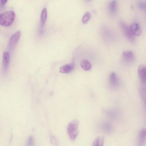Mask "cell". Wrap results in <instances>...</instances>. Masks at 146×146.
Returning a JSON list of instances; mask_svg holds the SVG:
<instances>
[{
	"instance_id": "1",
	"label": "cell",
	"mask_w": 146,
	"mask_h": 146,
	"mask_svg": "<svg viewBox=\"0 0 146 146\" xmlns=\"http://www.w3.org/2000/svg\"><path fill=\"white\" fill-rule=\"evenodd\" d=\"M78 125L79 121L77 119L71 121L67 125V133L70 139L72 141L75 140L78 135Z\"/></svg>"
},
{
	"instance_id": "2",
	"label": "cell",
	"mask_w": 146,
	"mask_h": 146,
	"mask_svg": "<svg viewBox=\"0 0 146 146\" xmlns=\"http://www.w3.org/2000/svg\"><path fill=\"white\" fill-rule=\"evenodd\" d=\"M15 18V13L12 11H9L0 14V25L5 26L11 25Z\"/></svg>"
},
{
	"instance_id": "3",
	"label": "cell",
	"mask_w": 146,
	"mask_h": 146,
	"mask_svg": "<svg viewBox=\"0 0 146 146\" xmlns=\"http://www.w3.org/2000/svg\"><path fill=\"white\" fill-rule=\"evenodd\" d=\"M120 25L126 38L131 43H135V38L131 33L129 27L125 23L120 21Z\"/></svg>"
},
{
	"instance_id": "4",
	"label": "cell",
	"mask_w": 146,
	"mask_h": 146,
	"mask_svg": "<svg viewBox=\"0 0 146 146\" xmlns=\"http://www.w3.org/2000/svg\"><path fill=\"white\" fill-rule=\"evenodd\" d=\"M138 72L142 84L145 86L146 81V69L143 64L139 65L138 68Z\"/></svg>"
},
{
	"instance_id": "5",
	"label": "cell",
	"mask_w": 146,
	"mask_h": 146,
	"mask_svg": "<svg viewBox=\"0 0 146 146\" xmlns=\"http://www.w3.org/2000/svg\"><path fill=\"white\" fill-rule=\"evenodd\" d=\"M122 57L124 61L127 63L132 62L135 58L134 52L131 50L124 51L122 53Z\"/></svg>"
},
{
	"instance_id": "6",
	"label": "cell",
	"mask_w": 146,
	"mask_h": 146,
	"mask_svg": "<svg viewBox=\"0 0 146 146\" xmlns=\"http://www.w3.org/2000/svg\"><path fill=\"white\" fill-rule=\"evenodd\" d=\"M21 35V32L18 31L15 32L11 36L9 43V48L12 50L15 47Z\"/></svg>"
},
{
	"instance_id": "7",
	"label": "cell",
	"mask_w": 146,
	"mask_h": 146,
	"mask_svg": "<svg viewBox=\"0 0 146 146\" xmlns=\"http://www.w3.org/2000/svg\"><path fill=\"white\" fill-rule=\"evenodd\" d=\"M146 131L145 129H141L138 134V146H144L146 140Z\"/></svg>"
},
{
	"instance_id": "8",
	"label": "cell",
	"mask_w": 146,
	"mask_h": 146,
	"mask_svg": "<svg viewBox=\"0 0 146 146\" xmlns=\"http://www.w3.org/2000/svg\"><path fill=\"white\" fill-rule=\"evenodd\" d=\"M129 27L131 33L134 36H138L141 35V29L139 25L137 23H133Z\"/></svg>"
},
{
	"instance_id": "9",
	"label": "cell",
	"mask_w": 146,
	"mask_h": 146,
	"mask_svg": "<svg viewBox=\"0 0 146 146\" xmlns=\"http://www.w3.org/2000/svg\"><path fill=\"white\" fill-rule=\"evenodd\" d=\"M109 81L110 86L112 87L116 88L118 86L119 81L117 76L114 72H112L110 74Z\"/></svg>"
},
{
	"instance_id": "10",
	"label": "cell",
	"mask_w": 146,
	"mask_h": 146,
	"mask_svg": "<svg viewBox=\"0 0 146 146\" xmlns=\"http://www.w3.org/2000/svg\"><path fill=\"white\" fill-rule=\"evenodd\" d=\"M10 60V56L8 52H6L4 53L3 57V65L4 70H7Z\"/></svg>"
},
{
	"instance_id": "11",
	"label": "cell",
	"mask_w": 146,
	"mask_h": 146,
	"mask_svg": "<svg viewBox=\"0 0 146 146\" xmlns=\"http://www.w3.org/2000/svg\"><path fill=\"white\" fill-rule=\"evenodd\" d=\"M74 68L73 64H66L61 66L60 68V71L62 73H68L73 70Z\"/></svg>"
},
{
	"instance_id": "12",
	"label": "cell",
	"mask_w": 146,
	"mask_h": 146,
	"mask_svg": "<svg viewBox=\"0 0 146 146\" xmlns=\"http://www.w3.org/2000/svg\"><path fill=\"white\" fill-rule=\"evenodd\" d=\"M117 2L115 0L110 1L109 3L108 9L110 13L112 15H114L117 10Z\"/></svg>"
},
{
	"instance_id": "13",
	"label": "cell",
	"mask_w": 146,
	"mask_h": 146,
	"mask_svg": "<svg viewBox=\"0 0 146 146\" xmlns=\"http://www.w3.org/2000/svg\"><path fill=\"white\" fill-rule=\"evenodd\" d=\"M80 65L82 68L86 71L91 70L92 68V64L91 62L86 59L82 60L81 62Z\"/></svg>"
},
{
	"instance_id": "14",
	"label": "cell",
	"mask_w": 146,
	"mask_h": 146,
	"mask_svg": "<svg viewBox=\"0 0 146 146\" xmlns=\"http://www.w3.org/2000/svg\"><path fill=\"white\" fill-rule=\"evenodd\" d=\"M104 142V137L101 136L98 137L94 140L93 146H103Z\"/></svg>"
},
{
	"instance_id": "15",
	"label": "cell",
	"mask_w": 146,
	"mask_h": 146,
	"mask_svg": "<svg viewBox=\"0 0 146 146\" xmlns=\"http://www.w3.org/2000/svg\"><path fill=\"white\" fill-rule=\"evenodd\" d=\"M102 129L107 132H110L112 130V126L110 123L105 122L102 123L101 127Z\"/></svg>"
},
{
	"instance_id": "16",
	"label": "cell",
	"mask_w": 146,
	"mask_h": 146,
	"mask_svg": "<svg viewBox=\"0 0 146 146\" xmlns=\"http://www.w3.org/2000/svg\"><path fill=\"white\" fill-rule=\"evenodd\" d=\"M47 17V11L46 8H44L41 12L40 20L41 23L44 24L46 21Z\"/></svg>"
},
{
	"instance_id": "17",
	"label": "cell",
	"mask_w": 146,
	"mask_h": 146,
	"mask_svg": "<svg viewBox=\"0 0 146 146\" xmlns=\"http://www.w3.org/2000/svg\"><path fill=\"white\" fill-rule=\"evenodd\" d=\"M91 17L90 13L88 11L86 12L83 15L82 21L83 23L86 24L90 20Z\"/></svg>"
},
{
	"instance_id": "18",
	"label": "cell",
	"mask_w": 146,
	"mask_h": 146,
	"mask_svg": "<svg viewBox=\"0 0 146 146\" xmlns=\"http://www.w3.org/2000/svg\"><path fill=\"white\" fill-rule=\"evenodd\" d=\"M139 92L141 99L143 102L145 103L146 94L145 89L144 88H140L139 89Z\"/></svg>"
},
{
	"instance_id": "19",
	"label": "cell",
	"mask_w": 146,
	"mask_h": 146,
	"mask_svg": "<svg viewBox=\"0 0 146 146\" xmlns=\"http://www.w3.org/2000/svg\"><path fill=\"white\" fill-rule=\"evenodd\" d=\"M50 140L51 143L53 146H60L59 141L55 136L54 135L50 136Z\"/></svg>"
},
{
	"instance_id": "20",
	"label": "cell",
	"mask_w": 146,
	"mask_h": 146,
	"mask_svg": "<svg viewBox=\"0 0 146 146\" xmlns=\"http://www.w3.org/2000/svg\"><path fill=\"white\" fill-rule=\"evenodd\" d=\"M34 144V139L32 135L29 136L27 139L26 146H33Z\"/></svg>"
},
{
	"instance_id": "21",
	"label": "cell",
	"mask_w": 146,
	"mask_h": 146,
	"mask_svg": "<svg viewBox=\"0 0 146 146\" xmlns=\"http://www.w3.org/2000/svg\"><path fill=\"white\" fill-rule=\"evenodd\" d=\"M139 8L141 9L144 10L145 8V3L143 1H139L138 4Z\"/></svg>"
},
{
	"instance_id": "22",
	"label": "cell",
	"mask_w": 146,
	"mask_h": 146,
	"mask_svg": "<svg viewBox=\"0 0 146 146\" xmlns=\"http://www.w3.org/2000/svg\"><path fill=\"white\" fill-rule=\"evenodd\" d=\"M7 0H1L0 1V4L1 5L3 6L4 5L7 1Z\"/></svg>"
}]
</instances>
